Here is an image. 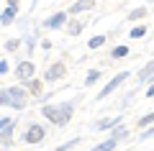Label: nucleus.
Segmentation results:
<instances>
[{"label":"nucleus","instance_id":"nucleus-1","mask_svg":"<svg viewBox=\"0 0 154 151\" xmlns=\"http://www.w3.org/2000/svg\"><path fill=\"white\" fill-rule=\"evenodd\" d=\"M44 115H46V118H51L57 125H67V120H69V115H72V105L67 103V105H62V108H49V105H46Z\"/></svg>","mask_w":154,"mask_h":151},{"label":"nucleus","instance_id":"nucleus-2","mask_svg":"<svg viewBox=\"0 0 154 151\" xmlns=\"http://www.w3.org/2000/svg\"><path fill=\"white\" fill-rule=\"evenodd\" d=\"M8 103H11L13 108H23V105H26V95H23V90H18V87L8 90Z\"/></svg>","mask_w":154,"mask_h":151},{"label":"nucleus","instance_id":"nucleus-3","mask_svg":"<svg viewBox=\"0 0 154 151\" xmlns=\"http://www.w3.org/2000/svg\"><path fill=\"white\" fill-rule=\"evenodd\" d=\"M41 138H44V128H41V125H31L28 133H26V141L28 143H38Z\"/></svg>","mask_w":154,"mask_h":151},{"label":"nucleus","instance_id":"nucleus-4","mask_svg":"<svg viewBox=\"0 0 154 151\" xmlns=\"http://www.w3.org/2000/svg\"><path fill=\"white\" fill-rule=\"evenodd\" d=\"M126 77H128V74H126V72H121V74L116 77V80H110V85H105V90H103V92H100V97H105V95H108V92H110V90H116V87L121 85V82H123V80H126Z\"/></svg>","mask_w":154,"mask_h":151},{"label":"nucleus","instance_id":"nucleus-5","mask_svg":"<svg viewBox=\"0 0 154 151\" xmlns=\"http://www.w3.org/2000/svg\"><path fill=\"white\" fill-rule=\"evenodd\" d=\"M16 74L21 77V80H28V77L33 74V64H28V62H23V64H18V69H16Z\"/></svg>","mask_w":154,"mask_h":151},{"label":"nucleus","instance_id":"nucleus-6","mask_svg":"<svg viewBox=\"0 0 154 151\" xmlns=\"http://www.w3.org/2000/svg\"><path fill=\"white\" fill-rule=\"evenodd\" d=\"M62 74H64V67L54 64V67H49V72H46V80H57V77H62Z\"/></svg>","mask_w":154,"mask_h":151},{"label":"nucleus","instance_id":"nucleus-7","mask_svg":"<svg viewBox=\"0 0 154 151\" xmlns=\"http://www.w3.org/2000/svg\"><path fill=\"white\" fill-rule=\"evenodd\" d=\"M62 21H64V13H57L54 18H49V23H46V26H51V28H57V26H62Z\"/></svg>","mask_w":154,"mask_h":151},{"label":"nucleus","instance_id":"nucleus-8","mask_svg":"<svg viewBox=\"0 0 154 151\" xmlns=\"http://www.w3.org/2000/svg\"><path fill=\"white\" fill-rule=\"evenodd\" d=\"M113 146H116V141H105V143H100L98 149H93V151H113Z\"/></svg>","mask_w":154,"mask_h":151},{"label":"nucleus","instance_id":"nucleus-9","mask_svg":"<svg viewBox=\"0 0 154 151\" xmlns=\"http://www.w3.org/2000/svg\"><path fill=\"white\" fill-rule=\"evenodd\" d=\"M28 90H31L33 95H38V92H41V82H38V80H31V85H28Z\"/></svg>","mask_w":154,"mask_h":151},{"label":"nucleus","instance_id":"nucleus-10","mask_svg":"<svg viewBox=\"0 0 154 151\" xmlns=\"http://www.w3.org/2000/svg\"><path fill=\"white\" fill-rule=\"evenodd\" d=\"M85 8H93V3H77V5H72V13H77V11H85Z\"/></svg>","mask_w":154,"mask_h":151},{"label":"nucleus","instance_id":"nucleus-11","mask_svg":"<svg viewBox=\"0 0 154 151\" xmlns=\"http://www.w3.org/2000/svg\"><path fill=\"white\" fill-rule=\"evenodd\" d=\"M13 16H16V5H11V8H8L5 13H3V21H11Z\"/></svg>","mask_w":154,"mask_h":151},{"label":"nucleus","instance_id":"nucleus-12","mask_svg":"<svg viewBox=\"0 0 154 151\" xmlns=\"http://www.w3.org/2000/svg\"><path fill=\"white\" fill-rule=\"evenodd\" d=\"M0 128H3V131H13V120H0Z\"/></svg>","mask_w":154,"mask_h":151},{"label":"nucleus","instance_id":"nucleus-13","mask_svg":"<svg viewBox=\"0 0 154 151\" xmlns=\"http://www.w3.org/2000/svg\"><path fill=\"white\" fill-rule=\"evenodd\" d=\"M100 44H103V36H95V38H90V46H93V49H98Z\"/></svg>","mask_w":154,"mask_h":151},{"label":"nucleus","instance_id":"nucleus-14","mask_svg":"<svg viewBox=\"0 0 154 151\" xmlns=\"http://www.w3.org/2000/svg\"><path fill=\"white\" fill-rule=\"evenodd\" d=\"M126 51H128L126 46H118V49H116V51H113V54H116V56H126Z\"/></svg>","mask_w":154,"mask_h":151},{"label":"nucleus","instance_id":"nucleus-15","mask_svg":"<svg viewBox=\"0 0 154 151\" xmlns=\"http://www.w3.org/2000/svg\"><path fill=\"white\" fill-rule=\"evenodd\" d=\"M116 123H118V120H103V123H100L98 128H110V125H116Z\"/></svg>","mask_w":154,"mask_h":151},{"label":"nucleus","instance_id":"nucleus-16","mask_svg":"<svg viewBox=\"0 0 154 151\" xmlns=\"http://www.w3.org/2000/svg\"><path fill=\"white\" fill-rule=\"evenodd\" d=\"M152 120H154V113L146 115V118H141V120H139V125H146V123H152Z\"/></svg>","mask_w":154,"mask_h":151},{"label":"nucleus","instance_id":"nucleus-17","mask_svg":"<svg viewBox=\"0 0 154 151\" xmlns=\"http://www.w3.org/2000/svg\"><path fill=\"white\" fill-rule=\"evenodd\" d=\"M152 72H154V62H152V64H149V67H146V69H144V72H141V77H149V74H152Z\"/></svg>","mask_w":154,"mask_h":151},{"label":"nucleus","instance_id":"nucleus-18","mask_svg":"<svg viewBox=\"0 0 154 151\" xmlns=\"http://www.w3.org/2000/svg\"><path fill=\"white\" fill-rule=\"evenodd\" d=\"M95 80H98V72H90V74H88V85H93Z\"/></svg>","mask_w":154,"mask_h":151},{"label":"nucleus","instance_id":"nucleus-19","mask_svg":"<svg viewBox=\"0 0 154 151\" xmlns=\"http://www.w3.org/2000/svg\"><path fill=\"white\" fill-rule=\"evenodd\" d=\"M131 36H134V38H139V36H144V28H134V31H131Z\"/></svg>","mask_w":154,"mask_h":151},{"label":"nucleus","instance_id":"nucleus-20","mask_svg":"<svg viewBox=\"0 0 154 151\" xmlns=\"http://www.w3.org/2000/svg\"><path fill=\"white\" fill-rule=\"evenodd\" d=\"M0 103H3V105L8 103V92H0Z\"/></svg>","mask_w":154,"mask_h":151},{"label":"nucleus","instance_id":"nucleus-21","mask_svg":"<svg viewBox=\"0 0 154 151\" xmlns=\"http://www.w3.org/2000/svg\"><path fill=\"white\" fill-rule=\"evenodd\" d=\"M5 69H8V67H5V62H0V74H3Z\"/></svg>","mask_w":154,"mask_h":151},{"label":"nucleus","instance_id":"nucleus-22","mask_svg":"<svg viewBox=\"0 0 154 151\" xmlns=\"http://www.w3.org/2000/svg\"><path fill=\"white\" fill-rule=\"evenodd\" d=\"M149 97H154V85H152V87H149Z\"/></svg>","mask_w":154,"mask_h":151}]
</instances>
